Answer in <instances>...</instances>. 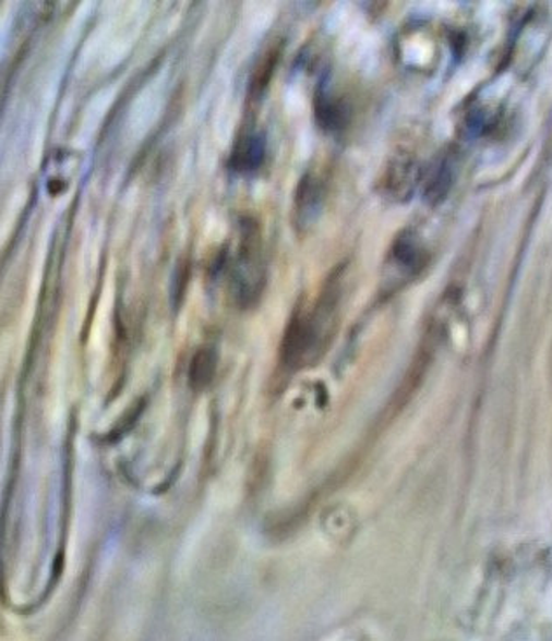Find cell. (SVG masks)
<instances>
[{
	"label": "cell",
	"instance_id": "1",
	"mask_svg": "<svg viewBox=\"0 0 552 641\" xmlns=\"http://www.w3.org/2000/svg\"><path fill=\"white\" fill-rule=\"evenodd\" d=\"M232 277H235L238 301L241 304L254 303L266 280L263 243H261L254 220H245L241 225L240 243L232 263Z\"/></svg>",
	"mask_w": 552,
	"mask_h": 641
},
{
	"label": "cell",
	"instance_id": "2",
	"mask_svg": "<svg viewBox=\"0 0 552 641\" xmlns=\"http://www.w3.org/2000/svg\"><path fill=\"white\" fill-rule=\"evenodd\" d=\"M266 156V142L261 135H247L238 142L232 150L231 167L237 172H255L263 165Z\"/></svg>",
	"mask_w": 552,
	"mask_h": 641
},
{
	"label": "cell",
	"instance_id": "3",
	"mask_svg": "<svg viewBox=\"0 0 552 641\" xmlns=\"http://www.w3.org/2000/svg\"><path fill=\"white\" fill-rule=\"evenodd\" d=\"M321 205V185L316 182L315 177H304L298 188L296 194V225L303 228L304 225H310L312 219H315L313 211Z\"/></svg>",
	"mask_w": 552,
	"mask_h": 641
},
{
	"label": "cell",
	"instance_id": "4",
	"mask_svg": "<svg viewBox=\"0 0 552 641\" xmlns=\"http://www.w3.org/2000/svg\"><path fill=\"white\" fill-rule=\"evenodd\" d=\"M280 57V49L272 48L267 51L266 57L261 60L257 66H255L254 75L250 81V98L259 97L263 95L266 89L267 83L272 80L273 71H275L276 60Z\"/></svg>",
	"mask_w": 552,
	"mask_h": 641
},
{
	"label": "cell",
	"instance_id": "5",
	"mask_svg": "<svg viewBox=\"0 0 552 641\" xmlns=\"http://www.w3.org/2000/svg\"><path fill=\"white\" fill-rule=\"evenodd\" d=\"M215 373V356L212 350H200L191 362L189 378L194 387L203 388L212 382Z\"/></svg>",
	"mask_w": 552,
	"mask_h": 641
}]
</instances>
